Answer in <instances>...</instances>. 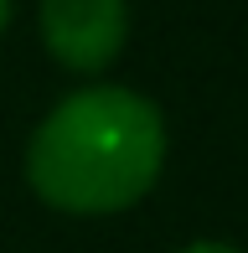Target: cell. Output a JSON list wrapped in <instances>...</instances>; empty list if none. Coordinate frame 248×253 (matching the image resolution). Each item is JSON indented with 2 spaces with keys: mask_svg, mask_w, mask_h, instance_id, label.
Returning <instances> with one entry per match:
<instances>
[{
  "mask_svg": "<svg viewBox=\"0 0 248 253\" xmlns=\"http://www.w3.org/2000/svg\"><path fill=\"white\" fill-rule=\"evenodd\" d=\"M165 119L145 93L93 83L67 93L31 129L26 181L52 212L109 217L124 212L161 181Z\"/></svg>",
  "mask_w": 248,
  "mask_h": 253,
  "instance_id": "1",
  "label": "cell"
},
{
  "mask_svg": "<svg viewBox=\"0 0 248 253\" xmlns=\"http://www.w3.org/2000/svg\"><path fill=\"white\" fill-rule=\"evenodd\" d=\"M37 26L57 67L93 78L129 42V5L124 0H41Z\"/></svg>",
  "mask_w": 248,
  "mask_h": 253,
  "instance_id": "2",
  "label": "cell"
},
{
  "mask_svg": "<svg viewBox=\"0 0 248 253\" xmlns=\"http://www.w3.org/2000/svg\"><path fill=\"white\" fill-rule=\"evenodd\" d=\"M176 253H243V248L222 243V238H197V243H186V248H176Z\"/></svg>",
  "mask_w": 248,
  "mask_h": 253,
  "instance_id": "3",
  "label": "cell"
},
{
  "mask_svg": "<svg viewBox=\"0 0 248 253\" xmlns=\"http://www.w3.org/2000/svg\"><path fill=\"white\" fill-rule=\"evenodd\" d=\"M10 16H16V0H0V31L10 26Z\"/></svg>",
  "mask_w": 248,
  "mask_h": 253,
  "instance_id": "4",
  "label": "cell"
}]
</instances>
